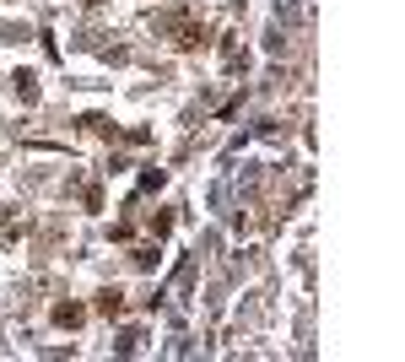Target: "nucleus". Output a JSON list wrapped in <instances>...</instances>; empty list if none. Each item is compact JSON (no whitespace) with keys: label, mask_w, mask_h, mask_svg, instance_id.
Segmentation results:
<instances>
[{"label":"nucleus","mask_w":405,"mask_h":362,"mask_svg":"<svg viewBox=\"0 0 405 362\" xmlns=\"http://www.w3.org/2000/svg\"><path fill=\"white\" fill-rule=\"evenodd\" d=\"M81 319H87V308H81V303H54V324H65V330H76Z\"/></svg>","instance_id":"obj_1"},{"label":"nucleus","mask_w":405,"mask_h":362,"mask_svg":"<svg viewBox=\"0 0 405 362\" xmlns=\"http://www.w3.org/2000/svg\"><path fill=\"white\" fill-rule=\"evenodd\" d=\"M119 308H124V292H119V287H103V292H98V314H108V319H114Z\"/></svg>","instance_id":"obj_2"},{"label":"nucleus","mask_w":405,"mask_h":362,"mask_svg":"<svg viewBox=\"0 0 405 362\" xmlns=\"http://www.w3.org/2000/svg\"><path fill=\"white\" fill-rule=\"evenodd\" d=\"M27 38V27H17V22H6V27H0V43H22Z\"/></svg>","instance_id":"obj_3"}]
</instances>
